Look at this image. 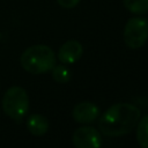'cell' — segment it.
<instances>
[{
  "instance_id": "12",
  "label": "cell",
  "mask_w": 148,
  "mask_h": 148,
  "mask_svg": "<svg viewBox=\"0 0 148 148\" xmlns=\"http://www.w3.org/2000/svg\"><path fill=\"white\" fill-rule=\"evenodd\" d=\"M57 2H58L61 7L69 9V8L75 7V6L80 2V0H57Z\"/></svg>"
},
{
  "instance_id": "6",
  "label": "cell",
  "mask_w": 148,
  "mask_h": 148,
  "mask_svg": "<svg viewBox=\"0 0 148 148\" xmlns=\"http://www.w3.org/2000/svg\"><path fill=\"white\" fill-rule=\"evenodd\" d=\"M83 53V47L80 42L71 39L64 43L59 51H58V58L59 60L65 65H71L77 61Z\"/></svg>"
},
{
  "instance_id": "1",
  "label": "cell",
  "mask_w": 148,
  "mask_h": 148,
  "mask_svg": "<svg viewBox=\"0 0 148 148\" xmlns=\"http://www.w3.org/2000/svg\"><path fill=\"white\" fill-rule=\"evenodd\" d=\"M140 110L130 103H117L109 108L99 118L98 128L108 136L130 133L140 119Z\"/></svg>"
},
{
  "instance_id": "4",
  "label": "cell",
  "mask_w": 148,
  "mask_h": 148,
  "mask_svg": "<svg viewBox=\"0 0 148 148\" xmlns=\"http://www.w3.org/2000/svg\"><path fill=\"white\" fill-rule=\"evenodd\" d=\"M148 39V21L145 17H133L124 29L125 44L131 49H139Z\"/></svg>"
},
{
  "instance_id": "7",
  "label": "cell",
  "mask_w": 148,
  "mask_h": 148,
  "mask_svg": "<svg viewBox=\"0 0 148 148\" xmlns=\"http://www.w3.org/2000/svg\"><path fill=\"white\" fill-rule=\"evenodd\" d=\"M99 114V109L91 102H81L76 104L72 111L74 120L81 124L92 123Z\"/></svg>"
},
{
  "instance_id": "5",
  "label": "cell",
  "mask_w": 148,
  "mask_h": 148,
  "mask_svg": "<svg viewBox=\"0 0 148 148\" xmlns=\"http://www.w3.org/2000/svg\"><path fill=\"white\" fill-rule=\"evenodd\" d=\"M73 145L76 148H98L102 145L101 133L94 127L83 126L73 134Z\"/></svg>"
},
{
  "instance_id": "10",
  "label": "cell",
  "mask_w": 148,
  "mask_h": 148,
  "mask_svg": "<svg viewBox=\"0 0 148 148\" xmlns=\"http://www.w3.org/2000/svg\"><path fill=\"white\" fill-rule=\"evenodd\" d=\"M123 2L125 8L133 14L148 13V0H123Z\"/></svg>"
},
{
  "instance_id": "2",
  "label": "cell",
  "mask_w": 148,
  "mask_h": 148,
  "mask_svg": "<svg viewBox=\"0 0 148 148\" xmlns=\"http://www.w3.org/2000/svg\"><path fill=\"white\" fill-rule=\"evenodd\" d=\"M21 65L31 74H42L53 68L56 65V54L47 45H32L22 53Z\"/></svg>"
},
{
  "instance_id": "3",
  "label": "cell",
  "mask_w": 148,
  "mask_h": 148,
  "mask_svg": "<svg viewBox=\"0 0 148 148\" xmlns=\"http://www.w3.org/2000/svg\"><path fill=\"white\" fill-rule=\"evenodd\" d=\"M2 108L8 117L20 121L29 109V97L27 91L21 87L9 88L2 98Z\"/></svg>"
},
{
  "instance_id": "9",
  "label": "cell",
  "mask_w": 148,
  "mask_h": 148,
  "mask_svg": "<svg viewBox=\"0 0 148 148\" xmlns=\"http://www.w3.org/2000/svg\"><path fill=\"white\" fill-rule=\"evenodd\" d=\"M138 130H136V139L141 147L148 148V114L143 116L140 121H138Z\"/></svg>"
},
{
  "instance_id": "11",
  "label": "cell",
  "mask_w": 148,
  "mask_h": 148,
  "mask_svg": "<svg viewBox=\"0 0 148 148\" xmlns=\"http://www.w3.org/2000/svg\"><path fill=\"white\" fill-rule=\"evenodd\" d=\"M52 77L58 83H67L71 80V71L64 65H54L52 68Z\"/></svg>"
},
{
  "instance_id": "8",
  "label": "cell",
  "mask_w": 148,
  "mask_h": 148,
  "mask_svg": "<svg viewBox=\"0 0 148 148\" xmlns=\"http://www.w3.org/2000/svg\"><path fill=\"white\" fill-rule=\"evenodd\" d=\"M27 127L34 135H43L49 130V120L38 113L31 114L27 120Z\"/></svg>"
}]
</instances>
